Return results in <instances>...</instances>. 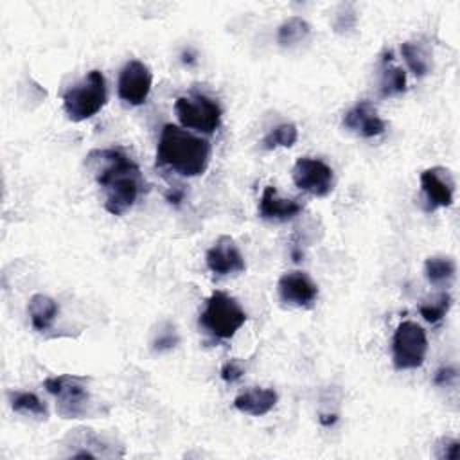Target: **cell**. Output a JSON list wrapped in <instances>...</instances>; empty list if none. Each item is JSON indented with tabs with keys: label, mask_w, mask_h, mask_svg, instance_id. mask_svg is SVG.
<instances>
[{
	"label": "cell",
	"mask_w": 460,
	"mask_h": 460,
	"mask_svg": "<svg viewBox=\"0 0 460 460\" xmlns=\"http://www.w3.org/2000/svg\"><path fill=\"white\" fill-rule=\"evenodd\" d=\"M86 167L102 189L104 208L110 214L122 216L135 205L144 180L138 165L122 149H93L86 156Z\"/></svg>",
	"instance_id": "1"
},
{
	"label": "cell",
	"mask_w": 460,
	"mask_h": 460,
	"mask_svg": "<svg viewBox=\"0 0 460 460\" xmlns=\"http://www.w3.org/2000/svg\"><path fill=\"white\" fill-rule=\"evenodd\" d=\"M210 162L208 140L174 124H165L156 147V165L169 167L180 176H199Z\"/></svg>",
	"instance_id": "2"
},
{
	"label": "cell",
	"mask_w": 460,
	"mask_h": 460,
	"mask_svg": "<svg viewBox=\"0 0 460 460\" xmlns=\"http://www.w3.org/2000/svg\"><path fill=\"white\" fill-rule=\"evenodd\" d=\"M88 381V377L74 374L50 376L43 381L45 390L56 397V410L63 419H84L92 413Z\"/></svg>",
	"instance_id": "3"
},
{
	"label": "cell",
	"mask_w": 460,
	"mask_h": 460,
	"mask_svg": "<svg viewBox=\"0 0 460 460\" xmlns=\"http://www.w3.org/2000/svg\"><path fill=\"white\" fill-rule=\"evenodd\" d=\"M246 322V313L235 298L214 291L199 314V327L217 340H230Z\"/></svg>",
	"instance_id": "4"
},
{
	"label": "cell",
	"mask_w": 460,
	"mask_h": 460,
	"mask_svg": "<svg viewBox=\"0 0 460 460\" xmlns=\"http://www.w3.org/2000/svg\"><path fill=\"white\" fill-rule=\"evenodd\" d=\"M106 81L102 72L90 70L83 81L63 93V110L74 122L86 120L101 111L106 104Z\"/></svg>",
	"instance_id": "5"
},
{
	"label": "cell",
	"mask_w": 460,
	"mask_h": 460,
	"mask_svg": "<svg viewBox=\"0 0 460 460\" xmlns=\"http://www.w3.org/2000/svg\"><path fill=\"white\" fill-rule=\"evenodd\" d=\"M174 113L183 128L210 135L221 126L223 110L217 101L194 92L174 101Z\"/></svg>",
	"instance_id": "6"
},
{
	"label": "cell",
	"mask_w": 460,
	"mask_h": 460,
	"mask_svg": "<svg viewBox=\"0 0 460 460\" xmlns=\"http://www.w3.org/2000/svg\"><path fill=\"white\" fill-rule=\"evenodd\" d=\"M428 338L415 322H401L392 338V361L397 370H413L424 363Z\"/></svg>",
	"instance_id": "7"
},
{
	"label": "cell",
	"mask_w": 460,
	"mask_h": 460,
	"mask_svg": "<svg viewBox=\"0 0 460 460\" xmlns=\"http://www.w3.org/2000/svg\"><path fill=\"white\" fill-rule=\"evenodd\" d=\"M291 178L300 190L316 198H325L334 189V171L318 158H298L293 165Z\"/></svg>",
	"instance_id": "8"
},
{
	"label": "cell",
	"mask_w": 460,
	"mask_h": 460,
	"mask_svg": "<svg viewBox=\"0 0 460 460\" xmlns=\"http://www.w3.org/2000/svg\"><path fill=\"white\" fill-rule=\"evenodd\" d=\"M153 86V74L138 59H131L124 65L119 75L117 92L119 97L129 106H140L146 102Z\"/></svg>",
	"instance_id": "9"
},
{
	"label": "cell",
	"mask_w": 460,
	"mask_h": 460,
	"mask_svg": "<svg viewBox=\"0 0 460 460\" xmlns=\"http://www.w3.org/2000/svg\"><path fill=\"white\" fill-rule=\"evenodd\" d=\"M420 189L424 196L426 212H433L440 207L453 205L455 180L446 167H429L420 174Z\"/></svg>",
	"instance_id": "10"
},
{
	"label": "cell",
	"mask_w": 460,
	"mask_h": 460,
	"mask_svg": "<svg viewBox=\"0 0 460 460\" xmlns=\"http://www.w3.org/2000/svg\"><path fill=\"white\" fill-rule=\"evenodd\" d=\"M205 262L207 268L217 277L237 275L246 270L244 257L230 235H219L214 241L205 255Z\"/></svg>",
	"instance_id": "11"
},
{
	"label": "cell",
	"mask_w": 460,
	"mask_h": 460,
	"mask_svg": "<svg viewBox=\"0 0 460 460\" xmlns=\"http://www.w3.org/2000/svg\"><path fill=\"white\" fill-rule=\"evenodd\" d=\"M279 296L293 307H309L318 296V286L304 271H288L277 282Z\"/></svg>",
	"instance_id": "12"
},
{
	"label": "cell",
	"mask_w": 460,
	"mask_h": 460,
	"mask_svg": "<svg viewBox=\"0 0 460 460\" xmlns=\"http://www.w3.org/2000/svg\"><path fill=\"white\" fill-rule=\"evenodd\" d=\"M343 128L363 138H372L386 129V122L377 115V110L368 101H359L354 104L341 120Z\"/></svg>",
	"instance_id": "13"
},
{
	"label": "cell",
	"mask_w": 460,
	"mask_h": 460,
	"mask_svg": "<svg viewBox=\"0 0 460 460\" xmlns=\"http://www.w3.org/2000/svg\"><path fill=\"white\" fill-rule=\"evenodd\" d=\"M302 203L298 199H284L279 196L273 185L264 187L259 201V216L266 221L284 223L296 217L302 212Z\"/></svg>",
	"instance_id": "14"
},
{
	"label": "cell",
	"mask_w": 460,
	"mask_h": 460,
	"mask_svg": "<svg viewBox=\"0 0 460 460\" xmlns=\"http://www.w3.org/2000/svg\"><path fill=\"white\" fill-rule=\"evenodd\" d=\"M279 401V394L273 388H250L234 399L235 410L241 413L261 417L266 415Z\"/></svg>",
	"instance_id": "15"
},
{
	"label": "cell",
	"mask_w": 460,
	"mask_h": 460,
	"mask_svg": "<svg viewBox=\"0 0 460 460\" xmlns=\"http://www.w3.org/2000/svg\"><path fill=\"white\" fill-rule=\"evenodd\" d=\"M27 313H29L32 327L38 332H45L52 327V323L59 313V305L54 298H50L43 293H36L29 298Z\"/></svg>",
	"instance_id": "16"
},
{
	"label": "cell",
	"mask_w": 460,
	"mask_h": 460,
	"mask_svg": "<svg viewBox=\"0 0 460 460\" xmlns=\"http://www.w3.org/2000/svg\"><path fill=\"white\" fill-rule=\"evenodd\" d=\"M406 90V72L401 66L392 65V52L383 58L381 77H379V93L381 97H394Z\"/></svg>",
	"instance_id": "17"
},
{
	"label": "cell",
	"mask_w": 460,
	"mask_h": 460,
	"mask_svg": "<svg viewBox=\"0 0 460 460\" xmlns=\"http://www.w3.org/2000/svg\"><path fill=\"white\" fill-rule=\"evenodd\" d=\"M424 275L429 284L444 288L455 280L456 275V262L453 257L447 255H435L428 257L424 262Z\"/></svg>",
	"instance_id": "18"
},
{
	"label": "cell",
	"mask_w": 460,
	"mask_h": 460,
	"mask_svg": "<svg viewBox=\"0 0 460 460\" xmlns=\"http://www.w3.org/2000/svg\"><path fill=\"white\" fill-rule=\"evenodd\" d=\"M401 54L408 65V68L413 72L415 77H424L429 72V52L420 41H404L401 45Z\"/></svg>",
	"instance_id": "19"
},
{
	"label": "cell",
	"mask_w": 460,
	"mask_h": 460,
	"mask_svg": "<svg viewBox=\"0 0 460 460\" xmlns=\"http://www.w3.org/2000/svg\"><path fill=\"white\" fill-rule=\"evenodd\" d=\"M311 32V25L302 16H289L277 31V43L280 47H293L304 41Z\"/></svg>",
	"instance_id": "20"
},
{
	"label": "cell",
	"mask_w": 460,
	"mask_h": 460,
	"mask_svg": "<svg viewBox=\"0 0 460 460\" xmlns=\"http://www.w3.org/2000/svg\"><path fill=\"white\" fill-rule=\"evenodd\" d=\"M9 402L11 408L18 413H25V415H32L38 419H47L49 417V410L45 406V402L32 392H9Z\"/></svg>",
	"instance_id": "21"
},
{
	"label": "cell",
	"mask_w": 460,
	"mask_h": 460,
	"mask_svg": "<svg viewBox=\"0 0 460 460\" xmlns=\"http://www.w3.org/2000/svg\"><path fill=\"white\" fill-rule=\"evenodd\" d=\"M296 138H298L296 126L291 122H284L273 128L270 133H266V137L262 138V147L270 151L277 147H291L296 142Z\"/></svg>",
	"instance_id": "22"
},
{
	"label": "cell",
	"mask_w": 460,
	"mask_h": 460,
	"mask_svg": "<svg viewBox=\"0 0 460 460\" xmlns=\"http://www.w3.org/2000/svg\"><path fill=\"white\" fill-rule=\"evenodd\" d=\"M180 343V336L176 327L171 322H160L158 327L151 334V350L153 352H167L172 350Z\"/></svg>",
	"instance_id": "23"
},
{
	"label": "cell",
	"mask_w": 460,
	"mask_h": 460,
	"mask_svg": "<svg viewBox=\"0 0 460 460\" xmlns=\"http://www.w3.org/2000/svg\"><path fill=\"white\" fill-rule=\"evenodd\" d=\"M451 304H453L451 295H449L447 291H442V293H438L437 296H433L429 302L422 304L419 311H420V316H422L426 322H429V323H438V322L447 314Z\"/></svg>",
	"instance_id": "24"
},
{
	"label": "cell",
	"mask_w": 460,
	"mask_h": 460,
	"mask_svg": "<svg viewBox=\"0 0 460 460\" xmlns=\"http://www.w3.org/2000/svg\"><path fill=\"white\" fill-rule=\"evenodd\" d=\"M458 453H460V442L455 440V438H440L437 444H435V458L438 460H456L458 458Z\"/></svg>",
	"instance_id": "25"
},
{
	"label": "cell",
	"mask_w": 460,
	"mask_h": 460,
	"mask_svg": "<svg viewBox=\"0 0 460 460\" xmlns=\"http://www.w3.org/2000/svg\"><path fill=\"white\" fill-rule=\"evenodd\" d=\"M244 374V365L241 359H228L223 367H221V379L226 383H235L243 377Z\"/></svg>",
	"instance_id": "26"
},
{
	"label": "cell",
	"mask_w": 460,
	"mask_h": 460,
	"mask_svg": "<svg viewBox=\"0 0 460 460\" xmlns=\"http://www.w3.org/2000/svg\"><path fill=\"white\" fill-rule=\"evenodd\" d=\"M455 379H456V368L455 367H442V368L437 370V374L433 377V383L438 385V386H444V385H451Z\"/></svg>",
	"instance_id": "27"
},
{
	"label": "cell",
	"mask_w": 460,
	"mask_h": 460,
	"mask_svg": "<svg viewBox=\"0 0 460 460\" xmlns=\"http://www.w3.org/2000/svg\"><path fill=\"white\" fill-rule=\"evenodd\" d=\"M181 198H183V190H172V192H167V199H169L171 203H174V205H178V203L181 201Z\"/></svg>",
	"instance_id": "28"
}]
</instances>
